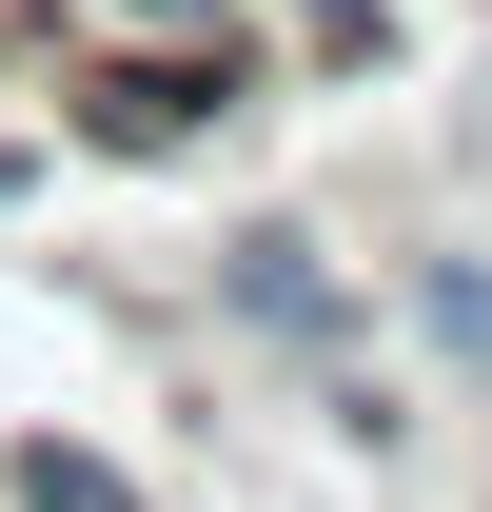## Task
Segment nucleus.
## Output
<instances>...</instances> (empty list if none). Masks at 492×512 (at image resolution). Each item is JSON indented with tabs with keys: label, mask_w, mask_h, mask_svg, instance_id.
Instances as JSON below:
<instances>
[{
	"label": "nucleus",
	"mask_w": 492,
	"mask_h": 512,
	"mask_svg": "<svg viewBox=\"0 0 492 512\" xmlns=\"http://www.w3.org/2000/svg\"><path fill=\"white\" fill-rule=\"evenodd\" d=\"M237 40H178V60H99L79 79V138H99V158H178V138H217L237 119Z\"/></svg>",
	"instance_id": "obj_1"
},
{
	"label": "nucleus",
	"mask_w": 492,
	"mask_h": 512,
	"mask_svg": "<svg viewBox=\"0 0 492 512\" xmlns=\"http://www.w3.org/2000/svg\"><path fill=\"white\" fill-rule=\"evenodd\" d=\"M237 316H256V335H335V276H315L296 217H256V237H237Z\"/></svg>",
	"instance_id": "obj_2"
},
{
	"label": "nucleus",
	"mask_w": 492,
	"mask_h": 512,
	"mask_svg": "<svg viewBox=\"0 0 492 512\" xmlns=\"http://www.w3.org/2000/svg\"><path fill=\"white\" fill-rule=\"evenodd\" d=\"M20 512H138V493L99 473V453H60V434H40V453H20Z\"/></svg>",
	"instance_id": "obj_3"
},
{
	"label": "nucleus",
	"mask_w": 492,
	"mask_h": 512,
	"mask_svg": "<svg viewBox=\"0 0 492 512\" xmlns=\"http://www.w3.org/2000/svg\"><path fill=\"white\" fill-rule=\"evenodd\" d=\"M20 197H40V158H20V138H0V217H20Z\"/></svg>",
	"instance_id": "obj_4"
}]
</instances>
